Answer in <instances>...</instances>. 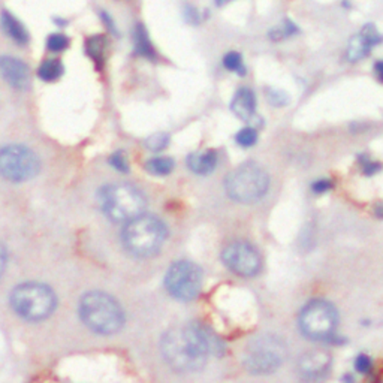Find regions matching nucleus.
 I'll return each instance as SVG.
<instances>
[{
	"label": "nucleus",
	"instance_id": "f257e3e1",
	"mask_svg": "<svg viewBox=\"0 0 383 383\" xmlns=\"http://www.w3.org/2000/svg\"><path fill=\"white\" fill-rule=\"evenodd\" d=\"M160 347L166 364L178 373L201 370L210 357L199 322L169 329Z\"/></svg>",
	"mask_w": 383,
	"mask_h": 383
},
{
	"label": "nucleus",
	"instance_id": "f03ea898",
	"mask_svg": "<svg viewBox=\"0 0 383 383\" xmlns=\"http://www.w3.org/2000/svg\"><path fill=\"white\" fill-rule=\"evenodd\" d=\"M79 315L84 324L99 334H116L125 324L122 306L104 292H88L79 302Z\"/></svg>",
	"mask_w": 383,
	"mask_h": 383
},
{
	"label": "nucleus",
	"instance_id": "7ed1b4c3",
	"mask_svg": "<svg viewBox=\"0 0 383 383\" xmlns=\"http://www.w3.org/2000/svg\"><path fill=\"white\" fill-rule=\"evenodd\" d=\"M122 240L126 250L134 256H153L165 243L166 226L157 217L143 213L126 221Z\"/></svg>",
	"mask_w": 383,
	"mask_h": 383
},
{
	"label": "nucleus",
	"instance_id": "20e7f679",
	"mask_svg": "<svg viewBox=\"0 0 383 383\" xmlns=\"http://www.w3.org/2000/svg\"><path fill=\"white\" fill-rule=\"evenodd\" d=\"M288 355V349L279 337L264 334L247 343L243 354V366L251 375H269L276 371Z\"/></svg>",
	"mask_w": 383,
	"mask_h": 383
},
{
	"label": "nucleus",
	"instance_id": "39448f33",
	"mask_svg": "<svg viewBox=\"0 0 383 383\" xmlns=\"http://www.w3.org/2000/svg\"><path fill=\"white\" fill-rule=\"evenodd\" d=\"M269 177L258 164H243L226 175V194L237 203L250 204L267 194Z\"/></svg>",
	"mask_w": 383,
	"mask_h": 383
},
{
	"label": "nucleus",
	"instance_id": "423d86ee",
	"mask_svg": "<svg viewBox=\"0 0 383 383\" xmlns=\"http://www.w3.org/2000/svg\"><path fill=\"white\" fill-rule=\"evenodd\" d=\"M100 203L105 214L114 221H126L143 214L146 210V196L130 185H111L100 194Z\"/></svg>",
	"mask_w": 383,
	"mask_h": 383
},
{
	"label": "nucleus",
	"instance_id": "0eeeda50",
	"mask_svg": "<svg viewBox=\"0 0 383 383\" xmlns=\"http://www.w3.org/2000/svg\"><path fill=\"white\" fill-rule=\"evenodd\" d=\"M11 304L18 316L27 320H42L56 308L54 292L45 285L24 283L15 288Z\"/></svg>",
	"mask_w": 383,
	"mask_h": 383
},
{
	"label": "nucleus",
	"instance_id": "6e6552de",
	"mask_svg": "<svg viewBox=\"0 0 383 383\" xmlns=\"http://www.w3.org/2000/svg\"><path fill=\"white\" fill-rule=\"evenodd\" d=\"M337 310L325 299H313L301 310L298 325L302 334L311 340H325L337 327Z\"/></svg>",
	"mask_w": 383,
	"mask_h": 383
},
{
	"label": "nucleus",
	"instance_id": "1a4fd4ad",
	"mask_svg": "<svg viewBox=\"0 0 383 383\" xmlns=\"http://www.w3.org/2000/svg\"><path fill=\"white\" fill-rule=\"evenodd\" d=\"M165 286L175 299L185 302L192 301L199 295L201 286H203V273L194 262H174L166 271Z\"/></svg>",
	"mask_w": 383,
	"mask_h": 383
},
{
	"label": "nucleus",
	"instance_id": "9d476101",
	"mask_svg": "<svg viewBox=\"0 0 383 383\" xmlns=\"http://www.w3.org/2000/svg\"><path fill=\"white\" fill-rule=\"evenodd\" d=\"M39 160L32 150L8 146L0 150V174L9 181H27L36 175Z\"/></svg>",
	"mask_w": 383,
	"mask_h": 383
},
{
	"label": "nucleus",
	"instance_id": "9b49d317",
	"mask_svg": "<svg viewBox=\"0 0 383 383\" xmlns=\"http://www.w3.org/2000/svg\"><path fill=\"white\" fill-rule=\"evenodd\" d=\"M225 265L233 271V273L243 277H253L259 273L262 260L258 250L244 241H234L225 247L224 250Z\"/></svg>",
	"mask_w": 383,
	"mask_h": 383
},
{
	"label": "nucleus",
	"instance_id": "f8f14e48",
	"mask_svg": "<svg viewBox=\"0 0 383 383\" xmlns=\"http://www.w3.org/2000/svg\"><path fill=\"white\" fill-rule=\"evenodd\" d=\"M382 42V36L375 24H366L357 35L350 38L346 49V57L349 62L357 63L366 58L373 48Z\"/></svg>",
	"mask_w": 383,
	"mask_h": 383
},
{
	"label": "nucleus",
	"instance_id": "ddd939ff",
	"mask_svg": "<svg viewBox=\"0 0 383 383\" xmlns=\"http://www.w3.org/2000/svg\"><path fill=\"white\" fill-rule=\"evenodd\" d=\"M0 75L14 88H26L30 83V72L27 65L17 57H0Z\"/></svg>",
	"mask_w": 383,
	"mask_h": 383
},
{
	"label": "nucleus",
	"instance_id": "4468645a",
	"mask_svg": "<svg viewBox=\"0 0 383 383\" xmlns=\"http://www.w3.org/2000/svg\"><path fill=\"white\" fill-rule=\"evenodd\" d=\"M331 366V357L325 350H311L302 355L298 362V370L307 379L324 376Z\"/></svg>",
	"mask_w": 383,
	"mask_h": 383
},
{
	"label": "nucleus",
	"instance_id": "2eb2a0df",
	"mask_svg": "<svg viewBox=\"0 0 383 383\" xmlns=\"http://www.w3.org/2000/svg\"><path fill=\"white\" fill-rule=\"evenodd\" d=\"M234 114L244 122H250L255 118L256 114V97L250 88H240L235 93L233 102H230Z\"/></svg>",
	"mask_w": 383,
	"mask_h": 383
},
{
	"label": "nucleus",
	"instance_id": "dca6fc26",
	"mask_svg": "<svg viewBox=\"0 0 383 383\" xmlns=\"http://www.w3.org/2000/svg\"><path fill=\"white\" fill-rule=\"evenodd\" d=\"M0 26H2L3 33L13 39L17 45H26L30 41V35L26 26L9 11H2L0 15Z\"/></svg>",
	"mask_w": 383,
	"mask_h": 383
},
{
	"label": "nucleus",
	"instance_id": "f3484780",
	"mask_svg": "<svg viewBox=\"0 0 383 383\" xmlns=\"http://www.w3.org/2000/svg\"><path fill=\"white\" fill-rule=\"evenodd\" d=\"M187 166L190 171H194L199 175H207L213 173L217 166V153L213 150H203L192 153L187 157Z\"/></svg>",
	"mask_w": 383,
	"mask_h": 383
},
{
	"label": "nucleus",
	"instance_id": "a211bd4d",
	"mask_svg": "<svg viewBox=\"0 0 383 383\" xmlns=\"http://www.w3.org/2000/svg\"><path fill=\"white\" fill-rule=\"evenodd\" d=\"M134 45H135V53L138 56L148 58V60H156V57H157L156 49H155L153 44H151L147 27L143 23H138L134 27Z\"/></svg>",
	"mask_w": 383,
	"mask_h": 383
},
{
	"label": "nucleus",
	"instance_id": "6ab92c4d",
	"mask_svg": "<svg viewBox=\"0 0 383 383\" xmlns=\"http://www.w3.org/2000/svg\"><path fill=\"white\" fill-rule=\"evenodd\" d=\"M108 47V41L104 35L90 36L86 41V53L93 62L100 68L105 62V52Z\"/></svg>",
	"mask_w": 383,
	"mask_h": 383
},
{
	"label": "nucleus",
	"instance_id": "aec40b11",
	"mask_svg": "<svg viewBox=\"0 0 383 383\" xmlns=\"http://www.w3.org/2000/svg\"><path fill=\"white\" fill-rule=\"evenodd\" d=\"M63 72H65V66L58 58H47L38 69L39 78L47 83L57 81V79L63 75Z\"/></svg>",
	"mask_w": 383,
	"mask_h": 383
},
{
	"label": "nucleus",
	"instance_id": "412c9836",
	"mask_svg": "<svg viewBox=\"0 0 383 383\" xmlns=\"http://www.w3.org/2000/svg\"><path fill=\"white\" fill-rule=\"evenodd\" d=\"M297 33H299L298 26L294 22H292V19L285 18L283 23H281L279 27H274V29L269 30L268 36H269L271 41H283V39L294 36Z\"/></svg>",
	"mask_w": 383,
	"mask_h": 383
},
{
	"label": "nucleus",
	"instance_id": "4be33fe9",
	"mask_svg": "<svg viewBox=\"0 0 383 383\" xmlns=\"http://www.w3.org/2000/svg\"><path fill=\"white\" fill-rule=\"evenodd\" d=\"M146 169L153 175H166L174 169V160L171 157H153L146 164Z\"/></svg>",
	"mask_w": 383,
	"mask_h": 383
},
{
	"label": "nucleus",
	"instance_id": "5701e85b",
	"mask_svg": "<svg viewBox=\"0 0 383 383\" xmlns=\"http://www.w3.org/2000/svg\"><path fill=\"white\" fill-rule=\"evenodd\" d=\"M224 66L230 70V72H235L238 75L246 74V66L243 62V56L237 52H229L224 57Z\"/></svg>",
	"mask_w": 383,
	"mask_h": 383
},
{
	"label": "nucleus",
	"instance_id": "b1692460",
	"mask_svg": "<svg viewBox=\"0 0 383 383\" xmlns=\"http://www.w3.org/2000/svg\"><path fill=\"white\" fill-rule=\"evenodd\" d=\"M70 41L65 33H52L47 38V49L52 53H63L68 49Z\"/></svg>",
	"mask_w": 383,
	"mask_h": 383
},
{
	"label": "nucleus",
	"instance_id": "393cba45",
	"mask_svg": "<svg viewBox=\"0 0 383 383\" xmlns=\"http://www.w3.org/2000/svg\"><path fill=\"white\" fill-rule=\"evenodd\" d=\"M235 139H237V144L241 147H251L256 144L258 132L253 127H244L237 134Z\"/></svg>",
	"mask_w": 383,
	"mask_h": 383
},
{
	"label": "nucleus",
	"instance_id": "a878e982",
	"mask_svg": "<svg viewBox=\"0 0 383 383\" xmlns=\"http://www.w3.org/2000/svg\"><path fill=\"white\" fill-rule=\"evenodd\" d=\"M183 15H185V19L187 24H192V26H199L201 23H203V19H205L204 14L199 13V9L194 5H185L183 8Z\"/></svg>",
	"mask_w": 383,
	"mask_h": 383
},
{
	"label": "nucleus",
	"instance_id": "bb28decb",
	"mask_svg": "<svg viewBox=\"0 0 383 383\" xmlns=\"http://www.w3.org/2000/svg\"><path fill=\"white\" fill-rule=\"evenodd\" d=\"M169 143V136L164 132H160V134H155V135H151L146 139V146L150 148V150H153V151H159V150H164Z\"/></svg>",
	"mask_w": 383,
	"mask_h": 383
},
{
	"label": "nucleus",
	"instance_id": "cd10ccee",
	"mask_svg": "<svg viewBox=\"0 0 383 383\" xmlns=\"http://www.w3.org/2000/svg\"><path fill=\"white\" fill-rule=\"evenodd\" d=\"M99 17H100V19H102V23H104V26L107 27L108 32H109L111 35L118 36L117 24H116V22H114V18L111 17V14H109L108 11H105V9H100V11H99Z\"/></svg>",
	"mask_w": 383,
	"mask_h": 383
},
{
	"label": "nucleus",
	"instance_id": "c85d7f7f",
	"mask_svg": "<svg viewBox=\"0 0 383 383\" xmlns=\"http://www.w3.org/2000/svg\"><path fill=\"white\" fill-rule=\"evenodd\" d=\"M109 164L114 166V169L120 171V173H127V171H129L127 159H126V156L123 153H116V155L111 156Z\"/></svg>",
	"mask_w": 383,
	"mask_h": 383
},
{
	"label": "nucleus",
	"instance_id": "c756f323",
	"mask_svg": "<svg viewBox=\"0 0 383 383\" xmlns=\"http://www.w3.org/2000/svg\"><path fill=\"white\" fill-rule=\"evenodd\" d=\"M355 368L358 373H361V375H368L373 368L371 358L367 355H359L355 361Z\"/></svg>",
	"mask_w": 383,
	"mask_h": 383
},
{
	"label": "nucleus",
	"instance_id": "7c9ffc66",
	"mask_svg": "<svg viewBox=\"0 0 383 383\" xmlns=\"http://www.w3.org/2000/svg\"><path fill=\"white\" fill-rule=\"evenodd\" d=\"M268 99L269 102L276 107H285L289 100L288 96L283 92H280V90H269Z\"/></svg>",
	"mask_w": 383,
	"mask_h": 383
},
{
	"label": "nucleus",
	"instance_id": "2f4dec72",
	"mask_svg": "<svg viewBox=\"0 0 383 383\" xmlns=\"http://www.w3.org/2000/svg\"><path fill=\"white\" fill-rule=\"evenodd\" d=\"M311 189H313L316 195H322V194H327V192H329L332 189V183L327 178H322V180H318L316 183H313Z\"/></svg>",
	"mask_w": 383,
	"mask_h": 383
},
{
	"label": "nucleus",
	"instance_id": "473e14b6",
	"mask_svg": "<svg viewBox=\"0 0 383 383\" xmlns=\"http://www.w3.org/2000/svg\"><path fill=\"white\" fill-rule=\"evenodd\" d=\"M5 267H6V251H5L3 246L0 244V276L3 274Z\"/></svg>",
	"mask_w": 383,
	"mask_h": 383
},
{
	"label": "nucleus",
	"instance_id": "72a5a7b5",
	"mask_svg": "<svg viewBox=\"0 0 383 383\" xmlns=\"http://www.w3.org/2000/svg\"><path fill=\"white\" fill-rule=\"evenodd\" d=\"M53 23L57 26V27H60V29H63V27H66L68 26V19H65V18H62V17H54L53 18Z\"/></svg>",
	"mask_w": 383,
	"mask_h": 383
},
{
	"label": "nucleus",
	"instance_id": "f704fd0d",
	"mask_svg": "<svg viewBox=\"0 0 383 383\" xmlns=\"http://www.w3.org/2000/svg\"><path fill=\"white\" fill-rule=\"evenodd\" d=\"M375 70H376V74H377L379 79H382V70H383V63L380 62V60H379V62H376V65H375Z\"/></svg>",
	"mask_w": 383,
	"mask_h": 383
},
{
	"label": "nucleus",
	"instance_id": "c9c22d12",
	"mask_svg": "<svg viewBox=\"0 0 383 383\" xmlns=\"http://www.w3.org/2000/svg\"><path fill=\"white\" fill-rule=\"evenodd\" d=\"M229 2H233V0H214V3H216V6H219V8H221V6H225L226 3H229Z\"/></svg>",
	"mask_w": 383,
	"mask_h": 383
}]
</instances>
